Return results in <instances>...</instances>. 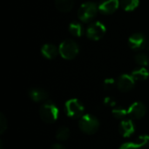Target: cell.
Segmentation results:
<instances>
[{
    "mask_svg": "<svg viewBox=\"0 0 149 149\" xmlns=\"http://www.w3.org/2000/svg\"><path fill=\"white\" fill-rule=\"evenodd\" d=\"M120 3L125 10L132 11L138 7L140 0H120Z\"/></svg>",
    "mask_w": 149,
    "mask_h": 149,
    "instance_id": "cell-17",
    "label": "cell"
},
{
    "mask_svg": "<svg viewBox=\"0 0 149 149\" xmlns=\"http://www.w3.org/2000/svg\"><path fill=\"white\" fill-rule=\"evenodd\" d=\"M116 83H117V87L120 92L127 93L130 92L134 87L135 80L132 77V75L123 74L119 78Z\"/></svg>",
    "mask_w": 149,
    "mask_h": 149,
    "instance_id": "cell-8",
    "label": "cell"
},
{
    "mask_svg": "<svg viewBox=\"0 0 149 149\" xmlns=\"http://www.w3.org/2000/svg\"><path fill=\"white\" fill-rule=\"evenodd\" d=\"M147 149H149V148H147Z\"/></svg>",
    "mask_w": 149,
    "mask_h": 149,
    "instance_id": "cell-28",
    "label": "cell"
},
{
    "mask_svg": "<svg viewBox=\"0 0 149 149\" xmlns=\"http://www.w3.org/2000/svg\"><path fill=\"white\" fill-rule=\"evenodd\" d=\"M50 149H66V148L65 147V146H63L62 144H58V143H57V144H54V145H52Z\"/></svg>",
    "mask_w": 149,
    "mask_h": 149,
    "instance_id": "cell-26",
    "label": "cell"
},
{
    "mask_svg": "<svg viewBox=\"0 0 149 149\" xmlns=\"http://www.w3.org/2000/svg\"><path fill=\"white\" fill-rule=\"evenodd\" d=\"M147 47H148L149 48V41L148 42V44H147Z\"/></svg>",
    "mask_w": 149,
    "mask_h": 149,
    "instance_id": "cell-27",
    "label": "cell"
},
{
    "mask_svg": "<svg viewBox=\"0 0 149 149\" xmlns=\"http://www.w3.org/2000/svg\"><path fill=\"white\" fill-rule=\"evenodd\" d=\"M59 111L58 107L52 101H45L39 109V117L46 124H53L58 118Z\"/></svg>",
    "mask_w": 149,
    "mask_h": 149,
    "instance_id": "cell-1",
    "label": "cell"
},
{
    "mask_svg": "<svg viewBox=\"0 0 149 149\" xmlns=\"http://www.w3.org/2000/svg\"><path fill=\"white\" fill-rule=\"evenodd\" d=\"M55 6L60 12H69L74 6V0H55Z\"/></svg>",
    "mask_w": 149,
    "mask_h": 149,
    "instance_id": "cell-14",
    "label": "cell"
},
{
    "mask_svg": "<svg viewBox=\"0 0 149 149\" xmlns=\"http://www.w3.org/2000/svg\"><path fill=\"white\" fill-rule=\"evenodd\" d=\"M120 149H141L136 142H126L120 146Z\"/></svg>",
    "mask_w": 149,
    "mask_h": 149,
    "instance_id": "cell-24",
    "label": "cell"
},
{
    "mask_svg": "<svg viewBox=\"0 0 149 149\" xmlns=\"http://www.w3.org/2000/svg\"><path fill=\"white\" fill-rule=\"evenodd\" d=\"M119 5V0H101L99 4V10L104 14H112L117 10Z\"/></svg>",
    "mask_w": 149,
    "mask_h": 149,
    "instance_id": "cell-10",
    "label": "cell"
},
{
    "mask_svg": "<svg viewBox=\"0 0 149 149\" xmlns=\"http://www.w3.org/2000/svg\"><path fill=\"white\" fill-rule=\"evenodd\" d=\"M79 127L82 133L92 135L98 132L100 128V121L92 114H84L79 120Z\"/></svg>",
    "mask_w": 149,
    "mask_h": 149,
    "instance_id": "cell-2",
    "label": "cell"
},
{
    "mask_svg": "<svg viewBox=\"0 0 149 149\" xmlns=\"http://www.w3.org/2000/svg\"><path fill=\"white\" fill-rule=\"evenodd\" d=\"M146 113L147 107L142 102L140 101L134 102L127 109V114L133 120H141L146 115Z\"/></svg>",
    "mask_w": 149,
    "mask_h": 149,
    "instance_id": "cell-7",
    "label": "cell"
},
{
    "mask_svg": "<svg viewBox=\"0 0 149 149\" xmlns=\"http://www.w3.org/2000/svg\"><path fill=\"white\" fill-rule=\"evenodd\" d=\"M136 144L141 149H147L149 148V136L148 135H141L138 137L135 141Z\"/></svg>",
    "mask_w": 149,
    "mask_h": 149,
    "instance_id": "cell-20",
    "label": "cell"
},
{
    "mask_svg": "<svg viewBox=\"0 0 149 149\" xmlns=\"http://www.w3.org/2000/svg\"><path fill=\"white\" fill-rule=\"evenodd\" d=\"M131 75L135 81H144L148 79L149 72L145 67H141L135 69Z\"/></svg>",
    "mask_w": 149,
    "mask_h": 149,
    "instance_id": "cell-15",
    "label": "cell"
},
{
    "mask_svg": "<svg viewBox=\"0 0 149 149\" xmlns=\"http://www.w3.org/2000/svg\"><path fill=\"white\" fill-rule=\"evenodd\" d=\"M58 51L63 58L70 60L73 59L78 55L79 47L75 41L72 39H66L60 44Z\"/></svg>",
    "mask_w": 149,
    "mask_h": 149,
    "instance_id": "cell-4",
    "label": "cell"
},
{
    "mask_svg": "<svg viewBox=\"0 0 149 149\" xmlns=\"http://www.w3.org/2000/svg\"><path fill=\"white\" fill-rule=\"evenodd\" d=\"M98 7L96 3L93 2H87L80 5L78 10V17L82 22L87 23L93 19L96 16Z\"/></svg>",
    "mask_w": 149,
    "mask_h": 149,
    "instance_id": "cell-5",
    "label": "cell"
},
{
    "mask_svg": "<svg viewBox=\"0 0 149 149\" xmlns=\"http://www.w3.org/2000/svg\"><path fill=\"white\" fill-rule=\"evenodd\" d=\"M119 131H120V134L125 138H128L132 136L135 131V127H134V122L131 120H123L120 123Z\"/></svg>",
    "mask_w": 149,
    "mask_h": 149,
    "instance_id": "cell-11",
    "label": "cell"
},
{
    "mask_svg": "<svg viewBox=\"0 0 149 149\" xmlns=\"http://www.w3.org/2000/svg\"><path fill=\"white\" fill-rule=\"evenodd\" d=\"M147 40L143 34L134 33L128 39V45L133 50H141L147 46Z\"/></svg>",
    "mask_w": 149,
    "mask_h": 149,
    "instance_id": "cell-9",
    "label": "cell"
},
{
    "mask_svg": "<svg viewBox=\"0 0 149 149\" xmlns=\"http://www.w3.org/2000/svg\"><path fill=\"white\" fill-rule=\"evenodd\" d=\"M134 59H135V62L139 65H141L142 67L147 66L148 65L149 58H148V56L146 54H144V53H139V54H137L135 56V58Z\"/></svg>",
    "mask_w": 149,
    "mask_h": 149,
    "instance_id": "cell-21",
    "label": "cell"
},
{
    "mask_svg": "<svg viewBox=\"0 0 149 149\" xmlns=\"http://www.w3.org/2000/svg\"><path fill=\"white\" fill-rule=\"evenodd\" d=\"M69 31L73 36L80 37L84 32V29L79 22H72L69 25Z\"/></svg>",
    "mask_w": 149,
    "mask_h": 149,
    "instance_id": "cell-18",
    "label": "cell"
},
{
    "mask_svg": "<svg viewBox=\"0 0 149 149\" xmlns=\"http://www.w3.org/2000/svg\"><path fill=\"white\" fill-rule=\"evenodd\" d=\"M30 99L34 102L45 101L48 98V93L41 88H31L28 92Z\"/></svg>",
    "mask_w": 149,
    "mask_h": 149,
    "instance_id": "cell-12",
    "label": "cell"
},
{
    "mask_svg": "<svg viewBox=\"0 0 149 149\" xmlns=\"http://www.w3.org/2000/svg\"><path fill=\"white\" fill-rule=\"evenodd\" d=\"M7 119L3 113H0V134H3L7 130Z\"/></svg>",
    "mask_w": 149,
    "mask_h": 149,
    "instance_id": "cell-22",
    "label": "cell"
},
{
    "mask_svg": "<svg viewBox=\"0 0 149 149\" xmlns=\"http://www.w3.org/2000/svg\"><path fill=\"white\" fill-rule=\"evenodd\" d=\"M104 104L107 105V106H108V107H113L115 106L116 102H115V100H114L113 98H112V97H107L104 100Z\"/></svg>",
    "mask_w": 149,
    "mask_h": 149,
    "instance_id": "cell-25",
    "label": "cell"
},
{
    "mask_svg": "<svg viewBox=\"0 0 149 149\" xmlns=\"http://www.w3.org/2000/svg\"><path fill=\"white\" fill-rule=\"evenodd\" d=\"M41 52L45 58L48 59H53L58 56V54L59 53V51L54 45L46 44L42 47Z\"/></svg>",
    "mask_w": 149,
    "mask_h": 149,
    "instance_id": "cell-13",
    "label": "cell"
},
{
    "mask_svg": "<svg viewBox=\"0 0 149 149\" xmlns=\"http://www.w3.org/2000/svg\"><path fill=\"white\" fill-rule=\"evenodd\" d=\"M65 112L67 117L72 120H79L85 113V107L77 99H71L65 105Z\"/></svg>",
    "mask_w": 149,
    "mask_h": 149,
    "instance_id": "cell-3",
    "label": "cell"
},
{
    "mask_svg": "<svg viewBox=\"0 0 149 149\" xmlns=\"http://www.w3.org/2000/svg\"><path fill=\"white\" fill-rule=\"evenodd\" d=\"M70 134H71V133H70V130L68 127H61L56 132V139L60 142L66 141L70 138Z\"/></svg>",
    "mask_w": 149,
    "mask_h": 149,
    "instance_id": "cell-16",
    "label": "cell"
},
{
    "mask_svg": "<svg viewBox=\"0 0 149 149\" xmlns=\"http://www.w3.org/2000/svg\"><path fill=\"white\" fill-rule=\"evenodd\" d=\"M115 86H117V83H115L114 79H107L104 81V88L106 90H111Z\"/></svg>",
    "mask_w": 149,
    "mask_h": 149,
    "instance_id": "cell-23",
    "label": "cell"
},
{
    "mask_svg": "<svg viewBox=\"0 0 149 149\" xmlns=\"http://www.w3.org/2000/svg\"><path fill=\"white\" fill-rule=\"evenodd\" d=\"M112 113H113V116L116 120H123L127 115H128L127 114V110H126L125 108H123L121 107H116V108L113 109Z\"/></svg>",
    "mask_w": 149,
    "mask_h": 149,
    "instance_id": "cell-19",
    "label": "cell"
},
{
    "mask_svg": "<svg viewBox=\"0 0 149 149\" xmlns=\"http://www.w3.org/2000/svg\"><path fill=\"white\" fill-rule=\"evenodd\" d=\"M106 33V26L100 22H93L92 23L87 30H86V36L88 38L92 40H99Z\"/></svg>",
    "mask_w": 149,
    "mask_h": 149,
    "instance_id": "cell-6",
    "label": "cell"
}]
</instances>
